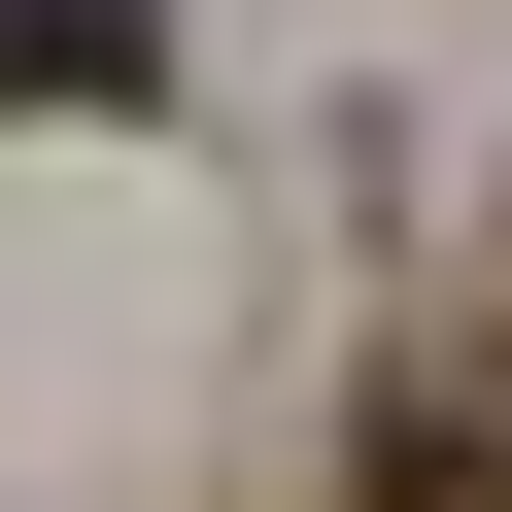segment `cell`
Returning a JSON list of instances; mask_svg holds the SVG:
<instances>
[{"label":"cell","instance_id":"obj_1","mask_svg":"<svg viewBox=\"0 0 512 512\" xmlns=\"http://www.w3.org/2000/svg\"><path fill=\"white\" fill-rule=\"evenodd\" d=\"M171 35H137V0H0V137H35V103H137Z\"/></svg>","mask_w":512,"mask_h":512}]
</instances>
